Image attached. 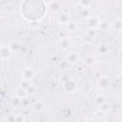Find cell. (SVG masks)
I'll return each instance as SVG.
<instances>
[{
	"instance_id": "cell-21",
	"label": "cell",
	"mask_w": 122,
	"mask_h": 122,
	"mask_svg": "<svg viewBox=\"0 0 122 122\" xmlns=\"http://www.w3.org/2000/svg\"><path fill=\"white\" fill-rule=\"evenodd\" d=\"M106 112H103L102 110H97L95 112H94V116L97 118V119H103V118H105V116H106Z\"/></svg>"
},
{
	"instance_id": "cell-12",
	"label": "cell",
	"mask_w": 122,
	"mask_h": 122,
	"mask_svg": "<svg viewBox=\"0 0 122 122\" xmlns=\"http://www.w3.org/2000/svg\"><path fill=\"white\" fill-rule=\"evenodd\" d=\"M65 28L68 31H71V32H73V31H76L78 30V25L76 22L74 21H69L68 23L65 24Z\"/></svg>"
},
{
	"instance_id": "cell-16",
	"label": "cell",
	"mask_w": 122,
	"mask_h": 122,
	"mask_svg": "<svg viewBox=\"0 0 122 122\" xmlns=\"http://www.w3.org/2000/svg\"><path fill=\"white\" fill-rule=\"evenodd\" d=\"M97 51L99 54L101 55H105L107 53H109L110 50H109V46L107 44H100L98 47H97Z\"/></svg>"
},
{
	"instance_id": "cell-24",
	"label": "cell",
	"mask_w": 122,
	"mask_h": 122,
	"mask_svg": "<svg viewBox=\"0 0 122 122\" xmlns=\"http://www.w3.org/2000/svg\"><path fill=\"white\" fill-rule=\"evenodd\" d=\"M90 15H92L90 13V9H82V12H81V16L82 17L88 18Z\"/></svg>"
},
{
	"instance_id": "cell-9",
	"label": "cell",
	"mask_w": 122,
	"mask_h": 122,
	"mask_svg": "<svg viewBox=\"0 0 122 122\" xmlns=\"http://www.w3.org/2000/svg\"><path fill=\"white\" fill-rule=\"evenodd\" d=\"M59 46H60V48H61L62 50L67 51V50H69V48L71 46V39H70L69 37H63V38H61L60 41H59Z\"/></svg>"
},
{
	"instance_id": "cell-6",
	"label": "cell",
	"mask_w": 122,
	"mask_h": 122,
	"mask_svg": "<svg viewBox=\"0 0 122 122\" xmlns=\"http://www.w3.org/2000/svg\"><path fill=\"white\" fill-rule=\"evenodd\" d=\"M80 61V54L76 51H71L66 55V62L71 65H76Z\"/></svg>"
},
{
	"instance_id": "cell-25",
	"label": "cell",
	"mask_w": 122,
	"mask_h": 122,
	"mask_svg": "<svg viewBox=\"0 0 122 122\" xmlns=\"http://www.w3.org/2000/svg\"><path fill=\"white\" fill-rule=\"evenodd\" d=\"M27 90H28L29 94H34V93H35V88H34V86L31 85V84L27 88Z\"/></svg>"
},
{
	"instance_id": "cell-4",
	"label": "cell",
	"mask_w": 122,
	"mask_h": 122,
	"mask_svg": "<svg viewBox=\"0 0 122 122\" xmlns=\"http://www.w3.org/2000/svg\"><path fill=\"white\" fill-rule=\"evenodd\" d=\"M62 87H63V90L65 92H70V93H72V92H74L76 91L77 84H76V82L73 79H67L65 82H63Z\"/></svg>"
},
{
	"instance_id": "cell-17",
	"label": "cell",
	"mask_w": 122,
	"mask_h": 122,
	"mask_svg": "<svg viewBox=\"0 0 122 122\" xmlns=\"http://www.w3.org/2000/svg\"><path fill=\"white\" fill-rule=\"evenodd\" d=\"M21 104H22V99H21V98H19V97L16 96V95H14V96L11 97V99H10V106H11V107H13V108H18V107L21 106Z\"/></svg>"
},
{
	"instance_id": "cell-13",
	"label": "cell",
	"mask_w": 122,
	"mask_h": 122,
	"mask_svg": "<svg viewBox=\"0 0 122 122\" xmlns=\"http://www.w3.org/2000/svg\"><path fill=\"white\" fill-rule=\"evenodd\" d=\"M84 62H85V64H86L87 66H89V67H92V66H94V64L96 63V58H95L94 55H92V54H89V55H87V56L85 57Z\"/></svg>"
},
{
	"instance_id": "cell-3",
	"label": "cell",
	"mask_w": 122,
	"mask_h": 122,
	"mask_svg": "<svg viewBox=\"0 0 122 122\" xmlns=\"http://www.w3.org/2000/svg\"><path fill=\"white\" fill-rule=\"evenodd\" d=\"M35 74H36V71L31 67H26L21 71L22 79L25 80V81H30L31 79H33V77L35 76Z\"/></svg>"
},
{
	"instance_id": "cell-10",
	"label": "cell",
	"mask_w": 122,
	"mask_h": 122,
	"mask_svg": "<svg viewBox=\"0 0 122 122\" xmlns=\"http://www.w3.org/2000/svg\"><path fill=\"white\" fill-rule=\"evenodd\" d=\"M111 28H112L114 30L116 31H121L122 30V20L120 17H117L114 19V21L112 23H111Z\"/></svg>"
},
{
	"instance_id": "cell-18",
	"label": "cell",
	"mask_w": 122,
	"mask_h": 122,
	"mask_svg": "<svg viewBox=\"0 0 122 122\" xmlns=\"http://www.w3.org/2000/svg\"><path fill=\"white\" fill-rule=\"evenodd\" d=\"M110 29H111V23L109 21H107V20H101L98 30H100L102 31H107Z\"/></svg>"
},
{
	"instance_id": "cell-7",
	"label": "cell",
	"mask_w": 122,
	"mask_h": 122,
	"mask_svg": "<svg viewBox=\"0 0 122 122\" xmlns=\"http://www.w3.org/2000/svg\"><path fill=\"white\" fill-rule=\"evenodd\" d=\"M49 9H50V10L51 11V12H55V13H57V12H60L61 10H62V4L59 2V1H56V0H52L49 5Z\"/></svg>"
},
{
	"instance_id": "cell-14",
	"label": "cell",
	"mask_w": 122,
	"mask_h": 122,
	"mask_svg": "<svg viewBox=\"0 0 122 122\" xmlns=\"http://www.w3.org/2000/svg\"><path fill=\"white\" fill-rule=\"evenodd\" d=\"M77 3L82 9H91L92 6V0H77Z\"/></svg>"
},
{
	"instance_id": "cell-1",
	"label": "cell",
	"mask_w": 122,
	"mask_h": 122,
	"mask_svg": "<svg viewBox=\"0 0 122 122\" xmlns=\"http://www.w3.org/2000/svg\"><path fill=\"white\" fill-rule=\"evenodd\" d=\"M96 87L99 91H107L112 87V81L109 76L107 75H102L99 76L96 80Z\"/></svg>"
},
{
	"instance_id": "cell-27",
	"label": "cell",
	"mask_w": 122,
	"mask_h": 122,
	"mask_svg": "<svg viewBox=\"0 0 122 122\" xmlns=\"http://www.w3.org/2000/svg\"><path fill=\"white\" fill-rule=\"evenodd\" d=\"M41 1H42V2H43L45 5H46V6H48V5H49V4H50V3H51L52 0H41Z\"/></svg>"
},
{
	"instance_id": "cell-5",
	"label": "cell",
	"mask_w": 122,
	"mask_h": 122,
	"mask_svg": "<svg viewBox=\"0 0 122 122\" xmlns=\"http://www.w3.org/2000/svg\"><path fill=\"white\" fill-rule=\"evenodd\" d=\"M13 52L10 51L9 46H1L0 47V59L3 61L10 60L12 57Z\"/></svg>"
},
{
	"instance_id": "cell-20",
	"label": "cell",
	"mask_w": 122,
	"mask_h": 122,
	"mask_svg": "<svg viewBox=\"0 0 122 122\" xmlns=\"http://www.w3.org/2000/svg\"><path fill=\"white\" fill-rule=\"evenodd\" d=\"M32 108L36 111V112H41L45 109V104L42 101H37L32 105Z\"/></svg>"
},
{
	"instance_id": "cell-23",
	"label": "cell",
	"mask_w": 122,
	"mask_h": 122,
	"mask_svg": "<svg viewBox=\"0 0 122 122\" xmlns=\"http://www.w3.org/2000/svg\"><path fill=\"white\" fill-rule=\"evenodd\" d=\"M100 110H102L103 112H105L106 113L108 112H110V110H111V106L107 103V102H104L103 104H101L100 105V108H99Z\"/></svg>"
},
{
	"instance_id": "cell-19",
	"label": "cell",
	"mask_w": 122,
	"mask_h": 122,
	"mask_svg": "<svg viewBox=\"0 0 122 122\" xmlns=\"http://www.w3.org/2000/svg\"><path fill=\"white\" fill-rule=\"evenodd\" d=\"M93 101L98 105V106H100L101 104H103L104 102H106V97H105V95H103L102 93H97V95L95 96V98L93 99Z\"/></svg>"
},
{
	"instance_id": "cell-2",
	"label": "cell",
	"mask_w": 122,
	"mask_h": 122,
	"mask_svg": "<svg viewBox=\"0 0 122 122\" xmlns=\"http://www.w3.org/2000/svg\"><path fill=\"white\" fill-rule=\"evenodd\" d=\"M100 22H101L100 17L96 15H90L88 18H86V25L88 29L98 30Z\"/></svg>"
},
{
	"instance_id": "cell-26",
	"label": "cell",
	"mask_w": 122,
	"mask_h": 122,
	"mask_svg": "<svg viewBox=\"0 0 122 122\" xmlns=\"http://www.w3.org/2000/svg\"><path fill=\"white\" fill-rule=\"evenodd\" d=\"M5 120H7V121H15V115L10 114L9 116H7V117L5 118Z\"/></svg>"
},
{
	"instance_id": "cell-11",
	"label": "cell",
	"mask_w": 122,
	"mask_h": 122,
	"mask_svg": "<svg viewBox=\"0 0 122 122\" xmlns=\"http://www.w3.org/2000/svg\"><path fill=\"white\" fill-rule=\"evenodd\" d=\"M57 20L60 24H66L70 21V14L69 12H64V11H61V13L58 15L57 17Z\"/></svg>"
},
{
	"instance_id": "cell-22",
	"label": "cell",
	"mask_w": 122,
	"mask_h": 122,
	"mask_svg": "<svg viewBox=\"0 0 122 122\" xmlns=\"http://www.w3.org/2000/svg\"><path fill=\"white\" fill-rule=\"evenodd\" d=\"M86 35L92 38H94L97 35V30H92V29H88L86 30Z\"/></svg>"
},
{
	"instance_id": "cell-8",
	"label": "cell",
	"mask_w": 122,
	"mask_h": 122,
	"mask_svg": "<svg viewBox=\"0 0 122 122\" xmlns=\"http://www.w3.org/2000/svg\"><path fill=\"white\" fill-rule=\"evenodd\" d=\"M15 95L18 96L19 98H21L22 100L26 99L29 96V92H28L27 88H25L24 86H19L15 91Z\"/></svg>"
},
{
	"instance_id": "cell-15",
	"label": "cell",
	"mask_w": 122,
	"mask_h": 122,
	"mask_svg": "<svg viewBox=\"0 0 122 122\" xmlns=\"http://www.w3.org/2000/svg\"><path fill=\"white\" fill-rule=\"evenodd\" d=\"M9 47H10V51H12V52H18L19 51V50L21 49V45H20V43L18 42V41H11L10 44H9Z\"/></svg>"
}]
</instances>
